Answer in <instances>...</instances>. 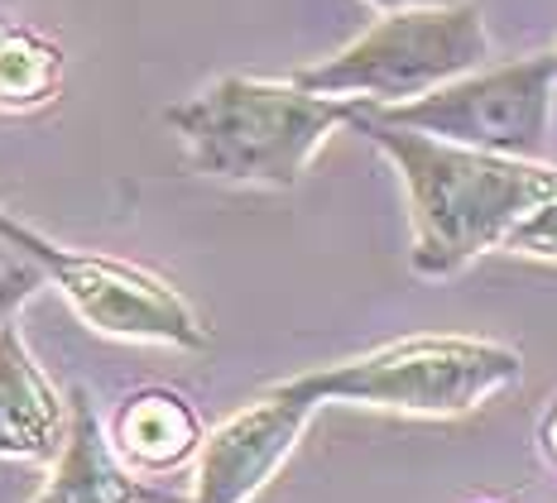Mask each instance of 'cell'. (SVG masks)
Returning <instances> with one entry per match:
<instances>
[{"label":"cell","mask_w":557,"mask_h":503,"mask_svg":"<svg viewBox=\"0 0 557 503\" xmlns=\"http://www.w3.org/2000/svg\"><path fill=\"white\" fill-rule=\"evenodd\" d=\"M29 503H169L115 455L107 423L87 389L67 393V437L49 461V479Z\"/></svg>","instance_id":"8"},{"label":"cell","mask_w":557,"mask_h":503,"mask_svg":"<svg viewBox=\"0 0 557 503\" xmlns=\"http://www.w3.org/2000/svg\"><path fill=\"white\" fill-rule=\"evenodd\" d=\"M188 168L231 187L284 192L308 173L318 149L346 125V101L270 77L226 73L164 111Z\"/></svg>","instance_id":"2"},{"label":"cell","mask_w":557,"mask_h":503,"mask_svg":"<svg viewBox=\"0 0 557 503\" xmlns=\"http://www.w3.org/2000/svg\"><path fill=\"white\" fill-rule=\"evenodd\" d=\"M553 87H557V58L533 53L500 67H471V73L423 91V97L394 101V106H366V111L380 115V121L423 130L433 139H447V144L533 159L543 149V139H548Z\"/></svg>","instance_id":"6"},{"label":"cell","mask_w":557,"mask_h":503,"mask_svg":"<svg viewBox=\"0 0 557 503\" xmlns=\"http://www.w3.org/2000/svg\"><path fill=\"white\" fill-rule=\"evenodd\" d=\"M524 379V355L485 336H404L366 355L294 374V389L318 407H375L404 417H461Z\"/></svg>","instance_id":"3"},{"label":"cell","mask_w":557,"mask_h":503,"mask_svg":"<svg viewBox=\"0 0 557 503\" xmlns=\"http://www.w3.org/2000/svg\"><path fill=\"white\" fill-rule=\"evenodd\" d=\"M58 91H63V49L20 20H0V111H44L58 101Z\"/></svg>","instance_id":"11"},{"label":"cell","mask_w":557,"mask_h":503,"mask_svg":"<svg viewBox=\"0 0 557 503\" xmlns=\"http://www.w3.org/2000/svg\"><path fill=\"white\" fill-rule=\"evenodd\" d=\"M312 413L318 403L288 379L255 393L202 437L193 455V489L183 503H255V494L284 470V461L304 441Z\"/></svg>","instance_id":"7"},{"label":"cell","mask_w":557,"mask_h":503,"mask_svg":"<svg viewBox=\"0 0 557 503\" xmlns=\"http://www.w3.org/2000/svg\"><path fill=\"white\" fill-rule=\"evenodd\" d=\"M107 437L135 475H173L193 465L207 427L188 393L169 389V383H145L121 398Z\"/></svg>","instance_id":"10"},{"label":"cell","mask_w":557,"mask_h":503,"mask_svg":"<svg viewBox=\"0 0 557 503\" xmlns=\"http://www.w3.org/2000/svg\"><path fill=\"white\" fill-rule=\"evenodd\" d=\"M0 236L29 254L44 268V284L63 292V302L91 326L97 336L131 345H173V350H207L212 331L197 317V307L169 284L164 274L115 254H91V250H67L34 226L0 212Z\"/></svg>","instance_id":"5"},{"label":"cell","mask_w":557,"mask_h":503,"mask_svg":"<svg viewBox=\"0 0 557 503\" xmlns=\"http://www.w3.org/2000/svg\"><path fill=\"white\" fill-rule=\"evenodd\" d=\"M346 125H356L404 178L413 216L409 264L418 278H451L471 260L500 250L509 230L557 187V168L548 163L447 144L380 121L356 101H346Z\"/></svg>","instance_id":"1"},{"label":"cell","mask_w":557,"mask_h":503,"mask_svg":"<svg viewBox=\"0 0 557 503\" xmlns=\"http://www.w3.org/2000/svg\"><path fill=\"white\" fill-rule=\"evenodd\" d=\"M485 53H491V34L471 0L409 5L385 10L375 25L327 53L322 63L298 67L294 81L332 101L394 106V101L423 97V91L481 67Z\"/></svg>","instance_id":"4"},{"label":"cell","mask_w":557,"mask_h":503,"mask_svg":"<svg viewBox=\"0 0 557 503\" xmlns=\"http://www.w3.org/2000/svg\"><path fill=\"white\" fill-rule=\"evenodd\" d=\"M500 250L509 254H524V260H543V264H557V187L543 197L533 212L519 221L515 230L505 236Z\"/></svg>","instance_id":"12"},{"label":"cell","mask_w":557,"mask_h":503,"mask_svg":"<svg viewBox=\"0 0 557 503\" xmlns=\"http://www.w3.org/2000/svg\"><path fill=\"white\" fill-rule=\"evenodd\" d=\"M553 58H557V49H553Z\"/></svg>","instance_id":"16"},{"label":"cell","mask_w":557,"mask_h":503,"mask_svg":"<svg viewBox=\"0 0 557 503\" xmlns=\"http://www.w3.org/2000/svg\"><path fill=\"white\" fill-rule=\"evenodd\" d=\"M539 451L553 461V470H557V398H553V407L543 413V423H539Z\"/></svg>","instance_id":"14"},{"label":"cell","mask_w":557,"mask_h":503,"mask_svg":"<svg viewBox=\"0 0 557 503\" xmlns=\"http://www.w3.org/2000/svg\"><path fill=\"white\" fill-rule=\"evenodd\" d=\"M375 10H409V5H451V0H370Z\"/></svg>","instance_id":"15"},{"label":"cell","mask_w":557,"mask_h":503,"mask_svg":"<svg viewBox=\"0 0 557 503\" xmlns=\"http://www.w3.org/2000/svg\"><path fill=\"white\" fill-rule=\"evenodd\" d=\"M67 437V398L10 317L0 326V461L49 465Z\"/></svg>","instance_id":"9"},{"label":"cell","mask_w":557,"mask_h":503,"mask_svg":"<svg viewBox=\"0 0 557 503\" xmlns=\"http://www.w3.org/2000/svg\"><path fill=\"white\" fill-rule=\"evenodd\" d=\"M39 288H44V268L34 264L20 244H10L0 236V326L15 317Z\"/></svg>","instance_id":"13"}]
</instances>
